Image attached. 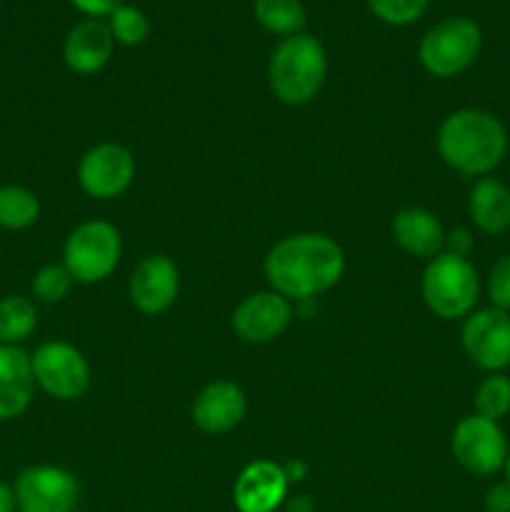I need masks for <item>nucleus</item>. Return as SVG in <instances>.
<instances>
[{"mask_svg": "<svg viewBox=\"0 0 510 512\" xmlns=\"http://www.w3.org/2000/svg\"><path fill=\"white\" fill-rule=\"evenodd\" d=\"M483 33L470 18H448L430 28L420 40V63L435 78H453L475 63Z\"/></svg>", "mask_w": 510, "mask_h": 512, "instance_id": "nucleus-5", "label": "nucleus"}, {"mask_svg": "<svg viewBox=\"0 0 510 512\" xmlns=\"http://www.w3.org/2000/svg\"><path fill=\"white\" fill-rule=\"evenodd\" d=\"M13 490L20 512H73L78 503V480L53 465L23 470Z\"/></svg>", "mask_w": 510, "mask_h": 512, "instance_id": "nucleus-9", "label": "nucleus"}, {"mask_svg": "<svg viewBox=\"0 0 510 512\" xmlns=\"http://www.w3.org/2000/svg\"><path fill=\"white\" fill-rule=\"evenodd\" d=\"M453 455L468 473L493 475L508 458V440L498 420L468 415L453 430Z\"/></svg>", "mask_w": 510, "mask_h": 512, "instance_id": "nucleus-7", "label": "nucleus"}, {"mask_svg": "<svg viewBox=\"0 0 510 512\" xmlns=\"http://www.w3.org/2000/svg\"><path fill=\"white\" fill-rule=\"evenodd\" d=\"M118 260L120 233L103 220H90L75 228L63 250V265L80 283H98L108 278Z\"/></svg>", "mask_w": 510, "mask_h": 512, "instance_id": "nucleus-6", "label": "nucleus"}, {"mask_svg": "<svg viewBox=\"0 0 510 512\" xmlns=\"http://www.w3.org/2000/svg\"><path fill=\"white\" fill-rule=\"evenodd\" d=\"M485 510L488 512H510V483L490 485L485 493Z\"/></svg>", "mask_w": 510, "mask_h": 512, "instance_id": "nucleus-29", "label": "nucleus"}, {"mask_svg": "<svg viewBox=\"0 0 510 512\" xmlns=\"http://www.w3.org/2000/svg\"><path fill=\"white\" fill-rule=\"evenodd\" d=\"M18 503H15V490L8 483L0 480V512H15Z\"/></svg>", "mask_w": 510, "mask_h": 512, "instance_id": "nucleus-31", "label": "nucleus"}, {"mask_svg": "<svg viewBox=\"0 0 510 512\" xmlns=\"http://www.w3.org/2000/svg\"><path fill=\"white\" fill-rule=\"evenodd\" d=\"M245 415V395L235 383L220 380L208 385L203 393L195 398L193 420L205 433H228L243 420Z\"/></svg>", "mask_w": 510, "mask_h": 512, "instance_id": "nucleus-16", "label": "nucleus"}, {"mask_svg": "<svg viewBox=\"0 0 510 512\" xmlns=\"http://www.w3.org/2000/svg\"><path fill=\"white\" fill-rule=\"evenodd\" d=\"M35 383L58 400H75L88 390L90 368L68 343H45L30 355Z\"/></svg>", "mask_w": 510, "mask_h": 512, "instance_id": "nucleus-8", "label": "nucleus"}, {"mask_svg": "<svg viewBox=\"0 0 510 512\" xmlns=\"http://www.w3.org/2000/svg\"><path fill=\"white\" fill-rule=\"evenodd\" d=\"M290 303L280 293H258L245 298L233 313V328L248 343H268L290 323Z\"/></svg>", "mask_w": 510, "mask_h": 512, "instance_id": "nucleus-12", "label": "nucleus"}, {"mask_svg": "<svg viewBox=\"0 0 510 512\" xmlns=\"http://www.w3.org/2000/svg\"><path fill=\"white\" fill-rule=\"evenodd\" d=\"M328 60L320 40L313 35L285 38L270 55L268 80L275 98L288 105H303L318 95L325 80Z\"/></svg>", "mask_w": 510, "mask_h": 512, "instance_id": "nucleus-3", "label": "nucleus"}, {"mask_svg": "<svg viewBox=\"0 0 510 512\" xmlns=\"http://www.w3.org/2000/svg\"><path fill=\"white\" fill-rule=\"evenodd\" d=\"M115 38L110 33L108 25L103 20H85V23L75 25L68 33L63 45L65 63H68L70 70L80 75L98 73L105 63L113 55Z\"/></svg>", "mask_w": 510, "mask_h": 512, "instance_id": "nucleus-17", "label": "nucleus"}, {"mask_svg": "<svg viewBox=\"0 0 510 512\" xmlns=\"http://www.w3.org/2000/svg\"><path fill=\"white\" fill-rule=\"evenodd\" d=\"M35 388L30 355L18 345H0V420L25 413Z\"/></svg>", "mask_w": 510, "mask_h": 512, "instance_id": "nucleus-15", "label": "nucleus"}, {"mask_svg": "<svg viewBox=\"0 0 510 512\" xmlns=\"http://www.w3.org/2000/svg\"><path fill=\"white\" fill-rule=\"evenodd\" d=\"M288 483L283 465H275L270 460L250 463L235 480V508L240 512H275L288 493Z\"/></svg>", "mask_w": 510, "mask_h": 512, "instance_id": "nucleus-13", "label": "nucleus"}, {"mask_svg": "<svg viewBox=\"0 0 510 512\" xmlns=\"http://www.w3.org/2000/svg\"><path fill=\"white\" fill-rule=\"evenodd\" d=\"M478 273L465 258L438 255L423 273V298L440 318H465L478 300Z\"/></svg>", "mask_w": 510, "mask_h": 512, "instance_id": "nucleus-4", "label": "nucleus"}, {"mask_svg": "<svg viewBox=\"0 0 510 512\" xmlns=\"http://www.w3.org/2000/svg\"><path fill=\"white\" fill-rule=\"evenodd\" d=\"M478 415L490 420H500L510 413V380L505 375H490L480 383L475 393Z\"/></svg>", "mask_w": 510, "mask_h": 512, "instance_id": "nucleus-24", "label": "nucleus"}, {"mask_svg": "<svg viewBox=\"0 0 510 512\" xmlns=\"http://www.w3.org/2000/svg\"><path fill=\"white\" fill-rule=\"evenodd\" d=\"M438 150L450 168L465 175H488L505 158L508 133L488 110L465 108L443 120Z\"/></svg>", "mask_w": 510, "mask_h": 512, "instance_id": "nucleus-2", "label": "nucleus"}, {"mask_svg": "<svg viewBox=\"0 0 510 512\" xmlns=\"http://www.w3.org/2000/svg\"><path fill=\"white\" fill-rule=\"evenodd\" d=\"M255 20L268 33L293 38L305 28V8L300 0H255Z\"/></svg>", "mask_w": 510, "mask_h": 512, "instance_id": "nucleus-20", "label": "nucleus"}, {"mask_svg": "<svg viewBox=\"0 0 510 512\" xmlns=\"http://www.w3.org/2000/svg\"><path fill=\"white\" fill-rule=\"evenodd\" d=\"M488 295L493 300V308H500L508 313L510 310V255L500 258L493 265L488 278Z\"/></svg>", "mask_w": 510, "mask_h": 512, "instance_id": "nucleus-27", "label": "nucleus"}, {"mask_svg": "<svg viewBox=\"0 0 510 512\" xmlns=\"http://www.w3.org/2000/svg\"><path fill=\"white\" fill-rule=\"evenodd\" d=\"M135 175V160L123 145L103 143L95 145L80 160L78 178L88 195L100 200L115 198L130 185Z\"/></svg>", "mask_w": 510, "mask_h": 512, "instance_id": "nucleus-11", "label": "nucleus"}, {"mask_svg": "<svg viewBox=\"0 0 510 512\" xmlns=\"http://www.w3.org/2000/svg\"><path fill=\"white\" fill-rule=\"evenodd\" d=\"M430 0H368V8L375 18L388 25H408L415 23L425 13Z\"/></svg>", "mask_w": 510, "mask_h": 512, "instance_id": "nucleus-26", "label": "nucleus"}, {"mask_svg": "<svg viewBox=\"0 0 510 512\" xmlns=\"http://www.w3.org/2000/svg\"><path fill=\"white\" fill-rule=\"evenodd\" d=\"M38 323L35 305L20 295L0 300V345H18L28 338Z\"/></svg>", "mask_w": 510, "mask_h": 512, "instance_id": "nucleus-21", "label": "nucleus"}, {"mask_svg": "<svg viewBox=\"0 0 510 512\" xmlns=\"http://www.w3.org/2000/svg\"><path fill=\"white\" fill-rule=\"evenodd\" d=\"M70 285H73V275L68 273L65 265H45L35 275L33 293L43 303H60L68 295Z\"/></svg>", "mask_w": 510, "mask_h": 512, "instance_id": "nucleus-25", "label": "nucleus"}, {"mask_svg": "<svg viewBox=\"0 0 510 512\" xmlns=\"http://www.w3.org/2000/svg\"><path fill=\"white\" fill-rule=\"evenodd\" d=\"M178 288L180 275L173 260H168L165 255H148L135 268L133 280H130V298H133L135 308L155 315L173 305V300L178 298Z\"/></svg>", "mask_w": 510, "mask_h": 512, "instance_id": "nucleus-14", "label": "nucleus"}, {"mask_svg": "<svg viewBox=\"0 0 510 512\" xmlns=\"http://www.w3.org/2000/svg\"><path fill=\"white\" fill-rule=\"evenodd\" d=\"M285 475H288V480H300L305 475V465L303 463H290V465H283Z\"/></svg>", "mask_w": 510, "mask_h": 512, "instance_id": "nucleus-32", "label": "nucleus"}, {"mask_svg": "<svg viewBox=\"0 0 510 512\" xmlns=\"http://www.w3.org/2000/svg\"><path fill=\"white\" fill-rule=\"evenodd\" d=\"M468 210L483 233H505L510 228V190L500 180L480 178L470 190Z\"/></svg>", "mask_w": 510, "mask_h": 512, "instance_id": "nucleus-19", "label": "nucleus"}, {"mask_svg": "<svg viewBox=\"0 0 510 512\" xmlns=\"http://www.w3.org/2000/svg\"><path fill=\"white\" fill-rule=\"evenodd\" d=\"M80 13L90 15V18H103V15H110L115 8L123 5V0H70Z\"/></svg>", "mask_w": 510, "mask_h": 512, "instance_id": "nucleus-30", "label": "nucleus"}, {"mask_svg": "<svg viewBox=\"0 0 510 512\" xmlns=\"http://www.w3.org/2000/svg\"><path fill=\"white\" fill-rule=\"evenodd\" d=\"M463 348L468 358L483 370L510 365V315L500 308H483L468 315L463 325Z\"/></svg>", "mask_w": 510, "mask_h": 512, "instance_id": "nucleus-10", "label": "nucleus"}, {"mask_svg": "<svg viewBox=\"0 0 510 512\" xmlns=\"http://www.w3.org/2000/svg\"><path fill=\"white\" fill-rule=\"evenodd\" d=\"M393 233L400 248L418 258H438L445 245L443 225L423 208L400 210L393 220Z\"/></svg>", "mask_w": 510, "mask_h": 512, "instance_id": "nucleus-18", "label": "nucleus"}, {"mask_svg": "<svg viewBox=\"0 0 510 512\" xmlns=\"http://www.w3.org/2000/svg\"><path fill=\"white\" fill-rule=\"evenodd\" d=\"M73 512H75V510H73Z\"/></svg>", "mask_w": 510, "mask_h": 512, "instance_id": "nucleus-34", "label": "nucleus"}, {"mask_svg": "<svg viewBox=\"0 0 510 512\" xmlns=\"http://www.w3.org/2000/svg\"><path fill=\"white\" fill-rule=\"evenodd\" d=\"M110 33H113L115 43L120 45H140L150 35V23L145 18V13L135 5H120L113 13L108 15Z\"/></svg>", "mask_w": 510, "mask_h": 512, "instance_id": "nucleus-23", "label": "nucleus"}, {"mask_svg": "<svg viewBox=\"0 0 510 512\" xmlns=\"http://www.w3.org/2000/svg\"><path fill=\"white\" fill-rule=\"evenodd\" d=\"M343 250L325 235L305 233L285 238L265 258V275L283 298L308 300L325 293L340 280Z\"/></svg>", "mask_w": 510, "mask_h": 512, "instance_id": "nucleus-1", "label": "nucleus"}, {"mask_svg": "<svg viewBox=\"0 0 510 512\" xmlns=\"http://www.w3.org/2000/svg\"><path fill=\"white\" fill-rule=\"evenodd\" d=\"M40 203L30 190L18 185L0 188V225L8 230H23L38 220Z\"/></svg>", "mask_w": 510, "mask_h": 512, "instance_id": "nucleus-22", "label": "nucleus"}, {"mask_svg": "<svg viewBox=\"0 0 510 512\" xmlns=\"http://www.w3.org/2000/svg\"><path fill=\"white\" fill-rule=\"evenodd\" d=\"M445 253L455 258H465L473 250V233L468 228H453L445 235Z\"/></svg>", "mask_w": 510, "mask_h": 512, "instance_id": "nucleus-28", "label": "nucleus"}, {"mask_svg": "<svg viewBox=\"0 0 510 512\" xmlns=\"http://www.w3.org/2000/svg\"><path fill=\"white\" fill-rule=\"evenodd\" d=\"M505 473H508V483H510V450H508V458H505Z\"/></svg>", "mask_w": 510, "mask_h": 512, "instance_id": "nucleus-33", "label": "nucleus"}]
</instances>
